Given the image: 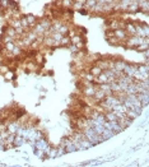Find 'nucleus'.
<instances>
[{
    "mask_svg": "<svg viewBox=\"0 0 149 167\" xmlns=\"http://www.w3.org/2000/svg\"><path fill=\"white\" fill-rule=\"evenodd\" d=\"M113 36H115L116 38H119V40H125V38L128 37V35H126L125 30L117 28V30H113Z\"/></svg>",
    "mask_w": 149,
    "mask_h": 167,
    "instance_id": "f257e3e1",
    "label": "nucleus"
},
{
    "mask_svg": "<svg viewBox=\"0 0 149 167\" xmlns=\"http://www.w3.org/2000/svg\"><path fill=\"white\" fill-rule=\"evenodd\" d=\"M96 5H97V0H86V4H84V6L88 9H93Z\"/></svg>",
    "mask_w": 149,
    "mask_h": 167,
    "instance_id": "f03ea898",
    "label": "nucleus"
}]
</instances>
